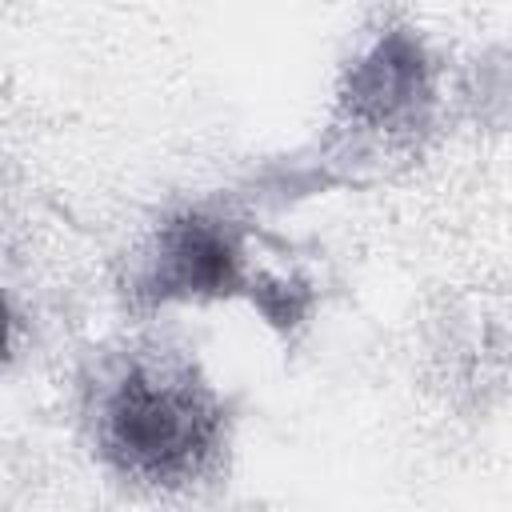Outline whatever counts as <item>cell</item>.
<instances>
[{
  "label": "cell",
  "instance_id": "cell-1",
  "mask_svg": "<svg viewBox=\"0 0 512 512\" xmlns=\"http://www.w3.org/2000/svg\"><path fill=\"white\" fill-rule=\"evenodd\" d=\"M92 428L100 456L124 480L188 488L220 464L228 412L184 356L132 352L96 380Z\"/></svg>",
  "mask_w": 512,
  "mask_h": 512
},
{
  "label": "cell",
  "instance_id": "cell-4",
  "mask_svg": "<svg viewBox=\"0 0 512 512\" xmlns=\"http://www.w3.org/2000/svg\"><path fill=\"white\" fill-rule=\"evenodd\" d=\"M440 360L448 368V384L464 396H480L488 388H500L512 372V336L484 312L460 316V324L448 328V340L440 348Z\"/></svg>",
  "mask_w": 512,
  "mask_h": 512
},
{
  "label": "cell",
  "instance_id": "cell-3",
  "mask_svg": "<svg viewBox=\"0 0 512 512\" xmlns=\"http://www.w3.org/2000/svg\"><path fill=\"white\" fill-rule=\"evenodd\" d=\"M432 112V60L408 28L380 32L344 72L340 120L380 140H412Z\"/></svg>",
  "mask_w": 512,
  "mask_h": 512
},
{
  "label": "cell",
  "instance_id": "cell-2",
  "mask_svg": "<svg viewBox=\"0 0 512 512\" xmlns=\"http://www.w3.org/2000/svg\"><path fill=\"white\" fill-rule=\"evenodd\" d=\"M132 292L148 304L172 300H220V296H252L272 324H292L304 316L312 292L292 280H268L248 268L244 232L216 212H176L168 216L144 248Z\"/></svg>",
  "mask_w": 512,
  "mask_h": 512
}]
</instances>
